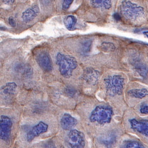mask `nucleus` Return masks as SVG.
<instances>
[{
  "mask_svg": "<svg viewBox=\"0 0 148 148\" xmlns=\"http://www.w3.org/2000/svg\"><path fill=\"white\" fill-rule=\"evenodd\" d=\"M92 40L90 39H86L81 42L80 51L81 54L84 56L88 55L91 51Z\"/></svg>",
  "mask_w": 148,
  "mask_h": 148,
  "instance_id": "nucleus-19",
  "label": "nucleus"
},
{
  "mask_svg": "<svg viewBox=\"0 0 148 148\" xmlns=\"http://www.w3.org/2000/svg\"><path fill=\"white\" fill-rule=\"evenodd\" d=\"M36 60L40 67L44 72H49L53 69L52 60L49 53L45 51L39 52L36 56Z\"/></svg>",
  "mask_w": 148,
  "mask_h": 148,
  "instance_id": "nucleus-7",
  "label": "nucleus"
},
{
  "mask_svg": "<svg viewBox=\"0 0 148 148\" xmlns=\"http://www.w3.org/2000/svg\"><path fill=\"white\" fill-rule=\"evenodd\" d=\"M100 49L103 52L107 53L114 51L116 49V47L112 42H103L100 46Z\"/></svg>",
  "mask_w": 148,
  "mask_h": 148,
  "instance_id": "nucleus-21",
  "label": "nucleus"
},
{
  "mask_svg": "<svg viewBox=\"0 0 148 148\" xmlns=\"http://www.w3.org/2000/svg\"><path fill=\"white\" fill-rule=\"evenodd\" d=\"M65 91L67 95L71 97L75 96L77 93L76 89L71 86H67L65 89Z\"/></svg>",
  "mask_w": 148,
  "mask_h": 148,
  "instance_id": "nucleus-23",
  "label": "nucleus"
},
{
  "mask_svg": "<svg viewBox=\"0 0 148 148\" xmlns=\"http://www.w3.org/2000/svg\"><path fill=\"white\" fill-rule=\"evenodd\" d=\"M120 9L121 14L125 18L133 21L138 20L145 14L143 7L127 0L121 2Z\"/></svg>",
  "mask_w": 148,
  "mask_h": 148,
  "instance_id": "nucleus-3",
  "label": "nucleus"
},
{
  "mask_svg": "<svg viewBox=\"0 0 148 148\" xmlns=\"http://www.w3.org/2000/svg\"><path fill=\"white\" fill-rule=\"evenodd\" d=\"M17 88V84L14 82L7 83L1 88V94L3 96H11L14 94Z\"/></svg>",
  "mask_w": 148,
  "mask_h": 148,
  "instance_id": "nucleus-13",
  "label": "nucleus"
},
{
  "mask_svg": "<svg viewBox=\"0 0 148 148\" xmlns=\"http://www.w3.org/2000/svg\"><path fill=\"white\" fill-rule=\"evenodd\" d=\"M15 69L17 72L22 75L23 77H29L32 75L33 70L32 67L28 64L24 63L17 64L16 66Z\"/></svg>",
  "mask_w": 148,
  "mask_h": 148,
  "instance_id": "nucleus-16",
  "label": "nucleus"
},
{
  "mask_svg": "<svg viewBox=\"0 0 148 148\" xmlns=\"http://www.w3.org/2000/svg\"><path fill=\"white\" fill-rule=\"evenodd\" d=\"M113 114L112 108L108 105H99L91 112L89 120L91 123H96L101 125L109 123Z\"/></svg>",
  "mask_w": 148,
  "mask_h": 148,
  "instance_id": "nucleus-2",
  "label": "nucleus"
},
{
  "mask_svg": "<svg viewBox=\"0 0 148 148\" xmlns=\"http://www.w3.org/2000/svg\"><path fill=\"white\" fill-rule=\"evenodd\" d=\"M107 94L110 96L121 95L123 93L125 79L121 76L114 75L109 76L104 79Z\"/></svg>",
  "mask_w": 148,
  "mask_h": 148,
  "instance_id": "nucleus-4",
  "label": "nucleus"
},
{
  "mask_svg": "<svg viewBox=\"0 0 148 148\" xmlns=\"http://www.w3.org/2000/svg\"><path fill=\"white\" fill-rule=\"evenodd\" d=\"M115 139L116 137L114 136V135L110 134L105 135L103 137H102L100 139V141L103 145H105L106 146L110 147L112 145V144L114 143Z\"/></svg>",
  "mask_w": 148,
  "mask_h": 148,
  "instance_id": "nucleus-20",
  "label": "nucleus"
},
{
  "mask_svg": "<svg viewBox=\"0 0 148 148\" xmlns=\"http://www.w3.org/2000/svg\"><path fill=\"white\" fill-rule=\"evenodd\" d=\"M77 22V19L76 16L73 15H68L64 19V25L68 30H73Z\"/></svg>",
  "mask_w": 148,
  "mask_h": 148,
  "instance_id": "nucleus-18",
  "label": "nucleus"
},
{
  "mask_svg": "<svg viewBox=\"0 0 148 148\" xmlns=\"http://www.w3.org/2000/svg\"><path fill=\"white\" fill-rule=\"evenodd\" d=\"M8 21H9V23L10 26H11L12 27H15L16 26V22H15V20L14 19V18L12 17H10L8 19Z\"/></svg>",
  "mask_w": 148,
  "mask_h": 148,
  "instance_id": "nucleus-26",
  "label": "nucleus"
},
{
  "mask_svg": "<svg viewBox=\"0 0 148 148\" xmlns=\"http://www.w3.org/2000/svg\"><path fill=\"white\" fill-rule=\"evenodd\" d=\"M12 121L7 116L2 115L0 118V138L5 143H10Z\"/></svg>",
  "mask_w": 148,
  "mask_h": 148,
  "instance_id": "nucleus-5",
  "label": "nucleus"
},
{
  "mask_svg": "<svg viewBox=\"0 0 148 148\" xmlns=\"http://www.w3.org/2000/svg\"><path fill=\"white\" fill-rule=\"evenodd\" d=\"M67 143L71 148H84L86 144L84 133L77 130H71L67 137Z\"/></svg>",
  "mask_w": 148,
  "mask_h": 148,
  "instance_id": "nucleus-6",
  "label": "nucleus"
},
{
  "mask_svg": "<svg viewBox=\"0 0 148 148\" xmlns=\"http://www.w3.org/2000/svg\"><path fill=\"white\" fill-rule=\"evenodd\" d=\"M99 77V71L93 68H86L83 72L82 79L88 84L95 85Z\"/></svg>",
  "mask_w": 148,
  "mask_h": 148,
  "instance_id": "nucleus-10",
  "label": "nucleus"
},
{
  "mask_svg": "<svg viewBox=\"0 0 148 148\" xmlns=\"http://www.w3.org/2000/svg\"><path fill=\"white\" fill-rule=\"evenodd\" d=\"M129 121L132 130L148 138V121H138L135 119H132L129 120Z\"/></svg>",
  "mask_w": 148,
  "mask_h": 148,
  "instance_id": "nucleus-9",
  "label": "nucleus"
},
{
  "mask_svg": "<svg viewBox=\"0 0 148 148\" xmlns=\"http://www.w3.org/2000/svg\"><path fill=\"white\" fill-rule=\"evenodd\" d=\"M125 148H145L144 145L139 142L130 141L126 143Z\"/></svg>",
  "mask_w": 148,
  "mask_h": 148,
  "instance_id": "nucleus-22",
  "label": "nucleus"
},
{
  "mask_svg": "<svg viewBox=\"0 0 148 148\" xmlns=\"http://www.w3.org/2000/svg\"><path fill=\"white\" fill-rule=\"evenodd\" d=\"M49 125L43 121H40L32 127L26 135V140L28 142L32 141L35 138L47 131Z\"/></svg>",
  "mask_w": 148,
  "mask_h": 148,
  "instance_id": "nucleus-8",
  "label": "nucleus"
},
{
  "mask_svg": "<svg viewBox=\"0 0 148 148\" xmlns=\"http://www.w3.org/2000/svg\"><path fill=\"white\" fill-rule=\"evenodd\" d=\"M113 0H90L91 5L95 8L109 10L112 5Z\"/></svg>",
  "mask_w": 148,
  "mask_h": 148,
  "instance_id": "nucleus-14",
  "label": "nucleus"
},
{
  "mask_svg": "<svg viewBox=\"0 0 148 148\" xmlns=\"http://www.w3.org/2000/svg\"><path fill=\"white\" fill-rule=\"evenodd\" d=\"M127 94L131 97L142 99L148 95V90L146 88L131 89L128 91Z\"/></svg>",
  "mask_w": 148,
  "mask_h": 148,
  "instance_id": "nucleus-17",
  "label": "nucleus"
},
{
  "mask_svg": "<svg viewBox=\"0 0 148 148\" xmlns=\"http://www.w3.org/2000/svg\"><path fill=\"white\" fill-rule=\"evenodd\" d=\"M140 112L143 114H148V105L142 104L140 106Z\"/></svg>",
  "mask_w": 148,
  "mask_h": 148,
  "instance_id": "nucleus-25",
  "label": "nucleus"
},
{
  "mask_svg": "<svg viewBox=\"0 0 148 148\" xmlns=\"http://www.w3.org/2000/svg\"><path fill=\"white\" fill-rule=\"evenodd\" d=\"M143 34H144L146 37H147L148 38V31H145V32H143Z\"/></svg>",
  "mask_w": 148,
  "mask_h": 148,
  "instance_id": "nucleus-29",
  "label": "nucleus"
},
{
  "mask_svg": "<svg viewBox=\"0 0 148 148\" xmlns=\"http://www.w3.org/2000/svg\"><path fill=\"white\" fill-rule=\"evenodd\" d=\"M56 63L59 67V72L65 79H69L72 76L73 72L77 68V59L73 56L58 52L56 57Z\"/></svg>",
  "mask_w": 148,
  "mask_h": 148,
  "instance_id": "nucleus-1",
  "label": "nucleus"
},
{
  "mask_svg": "<svg viewBox=\"0 0 148 148\" xmlns=\"http://www.w3.org/2000/svg\"><path fill=\"white\" fill-rule=\"evenodd\" d=\"M15 0H3V2L4 4L10 5H12L14 3Z\"/></svg>",
  "mask_w": 148,
  "mask_h": 148,
  "instance_id": "nucleus-28",
  "label": "nucleus"
},
{
  "mask_svg": "<svg viewBox=\"0 0 148 148\" xmlns=\"http://www.w3.org/2000/svg\"><path fill=\"white\" fill-rule=\"evenodd\" d=\"M113 18L116 21H119L121 20V19L120 14H118V12H116V13H114L113 14Z\"/></svg>",
  "mask_w": 148,
  "mask_h": 148,
  "instance_id": "nucleus-27",
  "label": "nucleus"
},
{
  "mask_svg": "<svg viewBox=\"0 0 148 148\" xmlns=\"http://www.w3.org/2000/svg\"><path fill=\"white\" fill-rule=\"evenodd\" d=\"M134 67L140 76L145 79L147 77L148 74V67L145 64L139 60H135L134 63Z\"/></svg>",
  "mask_w": 148,
  "mask_h": 148,
  "instance_id": "nucleus-15",
  "label": "nucleus"
},
{
  "mask_svg": "<svg viewBox=\"0 0 148 148\" xmlns=\"http://www.w3.org/2000/svg\"><path fill=\"white\" fill-rule=\"evenodd\" d=\"M39 6L37 5H34L23 12L21 18L24 22L28 23L34 20L39 15Z\"/></svg>",
  "mask_w": 148,
  "mask_h": 148,
  "instance_id": "nucleus-11",
  "label": "nucleus"
},
{
  "mask_svg": "<svg viewBox=\"0 0 148 148\" xmlns=\"http://www.w3.org/2000/svg\"><path fill=\"white\" fill-rule=\"evenodd\" d=\"M77 123V121L76 118L68 113H65L61 119V127L65 130H72Z\"/></svg>",
  "mask_w": 148,
  "mask_h": 148,
  "instance_id": "nucleus-12",
  "label": "nucleus"
},
{
  "mask_svg": "<svg viewBox=\"0 0 148 148\" xmlns=\"http://www.w3.org/2000/svg\"><path fill=\"white\" fill-rule=\"evenodd\" d=\"M73 1L74 0H63L62 5L63 10H68L71 5L72 4Z\"/></svg>",
  "mask_w": 148,
  "mask_h": 148,
  "instance_id": "nucleus-24",
  "label": "nucleus"
}]
</instances>
